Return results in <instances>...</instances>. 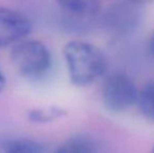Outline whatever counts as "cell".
I'll return each instance as SVG.
<instances>
[{
	"label": "cell",
	"instance_id": "1",
	"mask_svg": "<svg viewBox=\"0 0 154 153\" xmlns=\"http://www.w3.org/2000/svg\"><path fill=\"white\" fill-rule=\"evenodd\" d=\"M68 76L71 83L79 87L89 86L105 76L108 60L94 44L82 40H72L63 48Z\"/></svg>",
	"mask_w": 154,
	"mask_h": 153
},
{
	"label": "cell",
	"instance_id": "14",
	"mask_svg": "<svg viewBox=\"0 0 154 153\" xmlns=\"http://www.w3.org/2000/svg\"><path fill=\"white\" fill-rule=\"evenodd\" d=\"M151 153H154V148H153V149H152V152H151Z\"/></svg>",
	"mask_w": 154,
	"mask_h": 153
},
{
	"label": "cell",
	"instance_id": "6",
	"mask_svg": "<svg viewBox=\"0 0 154 153\" xmlns=\"http://www.w3.org/2000/svg\"><path fill=\"white\" fill-rule=\"evenodd\" d=\"M70 19L80 23L92 20L100 11V0H56Z\"/></svg>",
	"mask_w": 154,
	"mask_h": 153
},
{
	"label": "cell",
	"instance_id": "11",
	"mask_svg": "<svg viewBox=\"0 0 154 153\" xmlns=\"http://www.w3.org/2000/svg\"><path fill=\"white\" fill-rule=\"evenodd\" d=\"M148 47H149V51H150V54L154 57V33L151 35L150 39H149Z\"/></svg>",
	"mask_w": 154,
	"mask_h": 153
},
{
	"label": "cell",
	"instance_id": "2",
	"mask_svg": "<svg viewBox=\"0 0 154 153\" xmlns=\"http://www.w3.org/2000/svg\"><path fill=\"white\" fill-rule=\"evenodd\" d=\"M11 61L21 77L40 80L51 72L53 56L48 47L38 40H22L13 45Z\"/></svg>",
	"mask_w": 154,
	"mask_h": 153
},
{
	"label": "cell",
	"instance_id": "10",
	"mask_svg": "<svg viewBox=\"0 0 154 153\" xmlns=\"http://www.w3.org/2000/svg\"><path fill=\"white\" fill-rule=\"evenodd\" d=\"M63 115V110L58 108L38 109L29 112V118L34 122H48Z\"/></svg>",
	"mask_w": 154,
	"mask_h": 153
},
{
	"label": "cell",
	"instance_id": "8",
	"mask_svg": "<svg viewBox=\"0 0 154 153\" xmlns=\"http://www.w3.org/2000/svg\"><path fill=\"white\" fill-rule=\"evenodd\" d=\"M136 104L138 105L143 115L154 120V82L147 84L140 90Z\"/></svg>",
	"mask_w": 154,
	"mask_h": 153
},
{
	"label": "cell",
	"instance_id": "5",
	"mask_svg": "<svg viewBox=\"0 0 154 153\" xmlns=\"http://www.w3.org/2000/svg\"><path fill=\"white\" fill-rule=\"evenodd\" d=\"M32 31L26 15L10 8H0V47H8L24 40Z\"/></svg>",
	"mask_w": 154,
	"mask_h": 153
},
{
	"label": "cell",
	"instance_id": "4",
	"mask_svg": "<svg viewBox=\"0 0 154 153\" xmlns=\"http://www.w3.org/2000/svg\"><path fill=\"white\" fill-rule=\"evenodd\" d=\"M142 18V6L128 0L110 5L102 16V24L112 35L125 36L137 29Z\"/></svg>",
	"mask_w": 154,
	"mask_h": 153
},
{
	"label": "cell",
	"instance_id": "12",
	"mask_svg": "<svg viewBox=\"0 0 154 153\" xmlns=\"http://www.w3.org/2000/svg\"><path fill=\"white\" fill-rule=\"evenodd\" d=\"M130 1L134 2V3L138 4V5H140V6H143V5H145V4L151 3V2H153L154 0H130Z\"/></svg>",
	"mask_w": 154,
	"mask_h": 153
},
{
	"label": "cell",
	"instance_id": "7",
	"mask_svg": "<svg viewBox=\"0 0 154 153\" xmlns=\"http://www.w3.org/2000/svg\"><path fill=\"white\" fill-rule=\"evenodd\" d=\"M54 153H99L95 143L90 137L78 135L63 142Z\"/></svg>",
	"mask_w": 154,
	"mask_h": 153
},
{
	"label": "cell",
	"instance_id": "13",
	"mask_svg": "<svg viewBox=\"0 0 154 153\" xmlns=\"http://www.w3.org/2000/svg\"><path fill=\"white\" fill-rule=\"evenodd\" d=\"M4 87H5V78H4L3 74L0 72V92L4 89Z\"/></svg>",
	"mask_w": 154,
	"mask_h": 153
},
{
	"label": "cell",
	"instance_id": "3",
	"mask_svg": "<svg viewBox=\"0 0 154 153\" xmlns=\"http://www.w3.org/2000/svg\"><path fill=\"white\" fill-rule=\"evenodd\" d=\"M140 91L135 82L125 72H116L104 80L102 99L111 112H123L137 103Z\"/></svg>",
	"mask_w": 154,
	"mask_h": 153
},
{
	"label": "cell",
	"instance_id": "9",
	"mask_svg": "<svg viewBox=\"0 0 154 153\" xmlns=\"http://www.w3.org/2000/svg\"><path fill=\"white\" fill-rule=\"evenodd\" d=\"M4 153H44L42 146L32 139H15L8 144Z\"/></svg>",
	"mask_w": 154,
	"mask_h": 153
}]
</instances>
